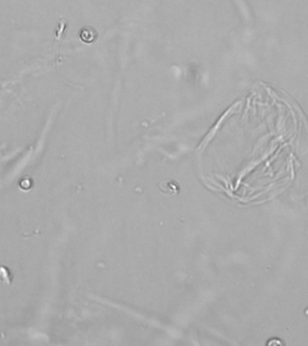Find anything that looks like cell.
Here are the masks:
<instances>
[{
	"mask_svg": "<svg viewBox=\"0 0 308 346\" xmlns=\"http://www.w3.org/2000/svg\"><path fill=\"white\" fill-rule=\"evenodd\" d=\"M96 33L92 28H83L80 32V38L85 43H91L96 38Z\"/></svg>",
	"mask_w": 308,
	"mask_h": 346,
	"instance_id": "6da1fadb",
	"label": "cell"
},
{
	"mask_svg": "<svg viewBox=\"0 0 308 346\" xmlns=\"http://www.w3.org/2000/svg\"><path fill=\"white\" fill-rule=\"evenodd\" d=\"M305 314L307 315H308V307L307 308V309H306V311H305Z\"/></svg>",
	"mask_w": 308,
	"mask_h": 346,
	"instance_id": "7a4b0ae2",
	"label": "cell"
}]
</instances>
